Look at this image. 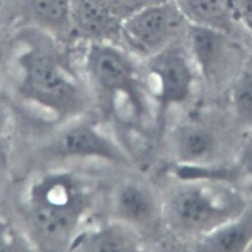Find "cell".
<instances>
[{"instance_id":"cell-1","label":"cell","mask_w":252,"mask_h":252,"mask_svg":"<svg viewBox=\"0 0 252 252\" xmlns=\"http://www.w3.org/2000/svg\"><path fill=\"white\" fill-rule=\"evenodd\" d=\"M17 46L8 81L27 100L60 115L81 113L92 96L70 48L41 32L17 31Z\"/></svg>"},{"instance_id":"cell-2","label":"cell","mask_w":252,"mask_h":252,"mask_svg":"<svg viewBox=\"0 0 252 252\" xmlns=\"http://www.w3.org/2000/svg\"><path fill=\"white\" fill-rule=\"evenodd\" d=\"M73 52L92 98L97 94L125 98L134 109H142L147 96L141 80L142 60L115 43H86Z\"/></svg>"},{"instance_id":"cell-3","label":"cell","mask_w":252,"mask_h":252,"mask_svg":"<svg viewBox=\"0 0 252 252\" xmlns=\"http://www.w3.org/2000/svg\"><path fill=\"white\" fill-rule=\"evenodd\" d=\"M34 220L44 239L56 248L71 246L91 204L90 192L70 174L49 180L43 187Z\"/></svg>"},{"instance_id":"cell-4","label":"cell","mask_w":252,"mask_h":252,"mask_svg":"<svg viewBox=\"0 0 252 252\" xmlns=\"http://www.w3.org/2000/svg\"><path fill=\"white\" fill-rule=\"evenodd\" d=\"M184 41L142 60L144 90L162 112L188 101L199 77Z\"/></svg>"},{"instance_id":"cell-5","label":"cell","mask_w":252,"mask_h":252,"mask_svg":"<svg viewBox=\"0 0 252 252\" xmlns=\"http://www.w3.org/2000/svg\"><path fill=\"white\" fill-rule=\"evenodd\" d=\"M188 26L175 2L166 0L125 21L120 44L145 60L184 41Z\"/></svg>"},{"instance_id":"cell-6","label":"cell","mask_w":252,"mask_h":252,"mask_svg":"<svg viewBox=\"0 0 252 252\" xmlns=\"http://www.w3.org/2000/svg\"><path fill=\"white\" fill-rule=\"evenodd\" d=\"M72 0H5L0 24L12 30H34L72 48L74 46Z\"/></svg>"},{"instance_id":"cell-7","label":"cell","mask_w":252,"mask_h":252,"mask_svg":"<svg viewBox=\"0 0 252 252\" xmlns=\"http://www.w3.org/2000/svg\"><path fill=\"white\" fill-rule=\"evenodd\" d=\"M237 204L228 191L219 198L204 189L186 187L170 198L167 217L175 227L187 231H204L225 221L237 210Z\"/></svg>"},{"instance_id":"cell-8","label":"cell","mask_w":252,"mask_h":252,"mask_svg":"<svg viewBox=\"0 0 252 252\" xmlns=\"http://www.w3.org/2000/svg\"><path fill=\"white\" fill-rule=\"evenodd\" d=\"M229 34L189 24L185 45L198 72L206 81H217L234 69L240 50Z\"/></svg>"},{"instance_id":"cell-9","label":"cell","mask_w":252,"mask_h":252,"mask_svg":"<svg viewBox=\"0 0 252 252\" xmlns=\"http://www.w3.org/2000/svg\"><path fill=\"white\" fill-rule=\"evenodd\" d=\"M71 19L73 47L89 42L120 44L122 23L99 0H72Z\"/></svg>"},{"instance_id":"cell-10","label":"cell","mask_w":252,"mask_h":252,"mask_svg":"<svg viewBox=\"0 0 252 252\" xmlns=\"http://www.w3.org/2000/svg\"><path fill=\"white\" fill-rule=\"evenodd\" d=\"M55 151L60 156L97 158L116 164L129 163V158L117 145L89 125H76L63 132L55 144Z\"/></svg>"},{"instance_id":"cell-11","label":"cell","mask_w":252,"mask_h":252,"mask_svg":"<svg viewBox=\"0 0 252 252\" xmlns=\"http://www.w3.org/2000/svg\"><path fill=\"white\" fill-rule=\"evenodd\" d=\"M189 24L230 34L236 23L228 0H177Z\"/></svg>"},{"instance_id":"cell-12","label":"cell","mask_w":252,"mask_h":252,"mask_svg":"<svg viewBox=\"0 0 252 252\" xmlns=\"http://www.w3.org/2000/svg\"><path fill=\"white\" fill-rule=\"evenodd\" d=\"M115 209L123 221L132 225H149L158 216V206L151 191L137 183H127L118 189Z\"/></svg>"},{"instance_id":"cell-13","label":"cell","mask_w":252,"mask_h":252,"mask_svg":"<svg viewBox=\"0 0 252 252\" xmlns=\"http://www.w3.org/2000/svg\"><path fill=\"white\" fill-rule=\"evenodd\" d=\"M175 148L180 160L188 165L207 162L216 150L215 139L210 132L195 125H188L178 131Z\"/></svg>"},{"instance_id":"cell-14","label":"cell","mask_w":252,"mask_h":252,"mask_svg":"<svg viewBox=\"0 0 252 252\" xmlns=\"http://www.w3.org/2000/svg\"><path fill=\"white\" fill-rule=\"evenodd\" d=\"M137 241L130 232L120 225H108L74 240L71 247L83 252H132Z\"/></svg>"},{"instance_id":"cell-15","label":"cell","mask_w":252,"mask_h":252,"mask_svg":"<svg viewBox=\"0 0 252 252\" xmlns=\"http://www.w3.org/2000/svg\"><path fill=\"white\" fill-rule=\"evenodd\" d=\"M246 231L240 225L230 226L211 234L204 243V250L238 251L246 244Z\"/></svg>"},{"instance_id":"cell-16","label":"cell","mask_w":252,"mask_h":252,"mask_svg":"<svg viewBox=\"0 0 252 252\" xmlns=\"http://www.w3.org/2000/svg\"><path fill=\"white\" fill-rule=\"evenodd\" d=\"M17 46V31L0 24V83L8 81Z\"/></svg>"},{"instance_id":"cell-17","label":"cell","mask_w":252,"mask_h":252,"mask_svg":"<svg viewBox=\"0 0 252 252\" xmlns=\"http://www.w3.org/2000/svg\"><path fill=\"white\" fill-rule=\"evenodd\" d=\"M109 12L123 24L129 17L151 5L166 0H99Z\"/></svg>"},{"instance_id":"cell-18","label":"cell","mask_w":252,"mask_h":252,"mask_svg":"<svg viewBox=\"0 0 252 252\" xmlns=\"http://www.w3.org/2000/svg\"><path fill=\"white\" fill-rule=\"evenodd\" d=\"M234 100L237 107L247 114H252V73L245 75L235 91Z\"/></svg>"},{"instance_id":"cell-19","label":"cell","mask_w":252,"mask_h":252,"mask_svg":"<svg viewBox=\"0 0 252 252\" xmlns=\"http://www.w3.org/2000/svg\"><path fill=\"white\" fill-rule=\"evenodd\" d=\"M236 23L252 35V0H228Z\"/></svg>"},{"instance_id":"cell-20","label":"cell","mask_w":252,"mask_h":252,"mask_svg":"<svg viewBox=\"0 0 252 252\" xmlns=\"http://www.w3.org/2000/svg\"><path fill=\"white\" fill-rule=\"evenodd\" d=\"M243 165L248 174L252 178V143L245 151L243 156Z\"/></svg>"},{"instance_id":"cell-21","label":"cell","mask_w":252,"mask_h":252,"mask_svg":"<svg viewBox=\"0 0 252 252\" xmlns=\"http://www.w3.org/2000/svg\"><path fill=\"white\" fill-rule=\"evenodd\" d=\"M5 2V0H0V11H1V9H2V6H3Z\"/></svg>"},{"instance_id":"cell-22","label":"cell","mask_w":252,"mask_h":252,"mask_svg":"<svg viewBox=\"0 0 252 252\" xmlns=\"http://www.w3.org/2000/svg\"><path fill=\"white\" fill-rule=\"evenodd\" d=\"M1 129H2V119H0V132H1Z\"/></svg>"},{"instance_id":"cell-23","label":"cell","mask_w":252,"mask_h":252,"mask_svg":"<svg viewBox=\"0 0 252 252\" xmlns=\"http://www.w3.org/2000/svg\"><path fill=\"white\" fill-rule=\"evenodd\" d=\"M168 1H172V2H175L177 0H168Z\"/></svg>"}]
</instances>
